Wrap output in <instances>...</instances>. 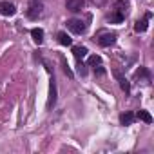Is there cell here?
<instances>
[{
    "mask_svg": "<svg viewBox=\"0 0 154 154\" xmlns=\"http://www.w3.org/2000/svg\"><path fill=\"white\" fill-rule=\"evenodd\" d=\"M112 74H114V78L120 82L122 91H125V94H129V91H131V84H129V80L125 78V76L122 74V71H120V69H112Z\"/></svg>",
    "mask_w": 154,
    "mask_h": 154,
    "instance_id": "2",
    "label": "cell"
},
{
    "mask_svg": "<svg viewBox=\"0 0 154 154\" xmlns=\"http://www.w3.org/2000/svg\"><path fill=\"white\" fill-rule=\"evenodd\" d=\"M141 122H145V123H152V116H150V112L149 111H138V114H136Z\"/></svg>",
    "mask_w": 154,
    "mask_h": 154,
    "instance_id": "14",
    "label": "cell"
},
{
    "mask_svg": "<svg viewBox=\"0 0 154 154\" xmlns=\"http://www.w3.org/2000/svg\"><path fill=\"white\" fill-rule=\"evenodd\" d=\"M60 62H62V65H63V72L69 76V78H72V71L69 69V65H67V62H65V58H63V56H60Z\"/></svg>",
    "mask_w": 154,
    "mask_h": 154,
    "instance_id": "16",
    "label": "cell"
},
{
    "mask_svg": "<svg viewBox=\"0 0 154 154\" xmlns=\"http://www.w3.org/2000/svg\"><path fill=\"white\" fill-rule=\"evenodd\" d=\"M15 13H17V9H15L13 4H9V2H2V4H0V15H4V17H13Z\"/></svg>",
    "mask_w": 154,
    "mask_h": 154,
    "instance_id": "7",
    "label": "cell"
},
{
    "mask_svg": "<svg viewBox=\"0 0 154 154\" xmlns=\"http://www.w3.org/2000/svg\"><path fill=\"white\" fill-rule=\"evenodd\" d=\"M78 72H80L82 76H85V74H87V65H85V63H82V60H78Z\"/></svg>",
    "mask_w": 154,
    "mask_h": 154,
    "instance_id": "17",
    "label": "cell"
},
{
    "mask_svg": "<svg viewBox=\"0 0 154 154\" xmlns=\"http://www.w3.org/2000/svg\"><path fill=\"white\" fill-rule=\"evenodd\" d=\"M114 42H116V35H114V33H102V35L98 36V44L103 45V47H109V45H112Z\"/></svg>",
    "mask_w": 154,
    "mask_h": 154,
    "instance_id": "5",
    "label": "cell"
},
{
    "mask_svg": "<svg viewBox=\"0 0 154 154\" xmlns=\"http://www.w3.org/2000/svg\"><path fill=\"white\" fill-rule=\"evenodd\" d=\"M147 20H149L147 17H145L143 20H138V22L134 24V31H136V33H145V31H147Z\"/></svg>",
    "mask_w": 154,
    "mask_h": 154,
    "instance_id": "11",
    "label": "cell"
},
{
    "mask_svg": "<svg viewBox=\"0 0 154 154\" xmlns=\"http://www.w3.org/2000/svg\"><path fill=\"white\" fill-rule=\"evenodd\" d=\"M120 122H122V125H131L134 122V114L132 112H123L120 116Z\"/></svg>",
    "mask_w": 154,
    "mask_h": 154,
    "instance_id": "13",
    "label": "cell"
},
{
    "mask_svg": "<svg viewBox=\"0 0 154 154\" xmlns=\"http://www.w3.org/2000/svg\"><path fill=\"white\" fill-rule=\"evenodd\" d=\"M84 6H85V0H67V2H65V8H67L69 11H72V13L82 11Z\"/></svg>",
    "mask_w": 154,
    "mask_h": 154,
    "instance_id": "6",
    "label": "cell"
},
{
    "mask_svg": "<svg viewBox=\"0 0 154 154\" xmlns=\"http://www.w3.org/2000/svg\"><path fill=\"white\" fill-rule=\"evenodd\" d=\"M123 18H125V15H123L122 11H118V9H114V13L109 17V20H111L112 24H120V22H123Z\"/></svg>",
    "mask_w": 154,
    "mask_h": 154,
    "instance_id": "10",
    "label": "cell"
},
{
    "mask_svg": "<svg viewBox=\"0 0 154 154\" xmlns=\"http://www.w3.org/2000/svg\"><path fill=\"white\" fill-rule=\"evenodd\" d=\"M56 103V82L54 78H51V84H49V98H47V109H53Z\"/></svg>",
    "mask_w": 154,
    "mask_h": 154,
    "instance_id": "4",
    "label": "cell"
},
{
    "mask_svg": "<svg viewBox=\"0 0 154 154\" xmlns=\"http://www.w3.org/2000/svg\"><path fill=\"white\" fill-rule=\"evenodd\" d=\"M98 63H102V58H100V56H96V54H94V56H91V58H89V65H93V67H94V65H98Z\"/></svg>",
    "mask_w": 154,
    "mask_h": 154,
    "instance_id": "18",
    "label": "cell"
},
{
    "mask_svg": "<svg viewBox=\"0 0 154 154\" xmlns=\"http://www.w3.org/2000/svg\"><path fill=\"white\" fill-rule=\"evenodd\" d=\"M56 38H58V42H60L62 45H71V44H72L71 36H69L67 33H63V31H62V33H58V36H56Z\"/></svg>",
    "mask_w": 154,
    "mask_h": 154,
    "instance_id": "12",
    "label": "cell"
},
{
    "mask_svg": "<svg viewBox=\"0 0 154 154\" xmlns=\"http://www.w3.org/2000/svg\"><path fill=\"white\" fill-rule=\"evenodd\" d=\"M67 27H69L74 35H82V33H85V24H84L82 20H76V18L69 20V22H67Z\"/></svg>",
    "mask_w": 154,
    "mask_h": 154,
    "instance_id": "3",
    "label": "cell"
},
{
    "mask_svg": "<svg viewBox=\"0 0 154 154\" xmlns=\"http://www.w3.org/2000/svg\"><path fill=\"white\" fill-rule=\"evenodd\" d=\"M94 72H96V74H103V72H105V69L102 67V63H98V65H94Z\"/></svg>",
    "mask_w": 154,
    "mask_h": 154,
    "instance_id": "19",
    "label": "cell"
},
{
    "mask_svg": "<svg viewBox=\"0 0 154 154\" xmlns=\"http://www.w3.org/2000/svg\"><path fill=\"white\" fill-rule=\"evenodd\" d=\"M136 76H138V78H143V84H149V80H150L149 71H147L145 67H140V71L136 72Z\"/></svg>",
    "mask_w": 154,
    "mask_h": 154,
    "instance_id": "15",
    "label": "cell"
},
{
    "mask_svg": "<svg viewBox=\"0 0 154 154\" xmlns=\"http://www.w3.org/2000/svg\"><path fill=\"white\" fill-rule=\"evenodd\" d=\"M31 36H33V40H35L36 44H42V42H44V31H42L40 27H35V29L31 31Z\"/></svg>",
    "mask_w": 154,
    "mask_h": 154,
    "instance_id": "9",
    "label": "cell"
},
{
    "mask_svg": "<svg viewBox=\"0 0 154 154\" xmlns=\"http://www.w3.org/2000/svg\"><path fill=\"white\" fill-rule=\"evenodd\" d=\"M72 54H74V58H76V60H82V58H85V56H87V47L74 45V47H72Z\"/></svg>",
    "mask_w": 154,
    "mask_h": 154,
    "instance_id": "8",
    "label": "cell"
},
{
    "mask_svg": "<svg viewBox=\"0 0 154 154\" xmlns=\"http://www.w3.org/2000/svg\"><path fill=\"white\" fill-rule=\"evenodd\" d=\"M42 9H44L42 2H38V0H31L29 9H27V17H29L31 20H36V18L42 15Z\"/></svg>",
    "mask_w": 154,
    "mask_h": 154,
    "instance_id": "1",
    "label": "cell"
}]
</instances>
